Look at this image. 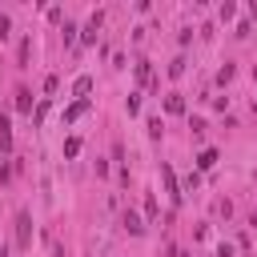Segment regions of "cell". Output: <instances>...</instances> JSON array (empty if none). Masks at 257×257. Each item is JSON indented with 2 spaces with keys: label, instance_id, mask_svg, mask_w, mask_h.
<instances>
[{
  "label": "cell",
  "instance_id": "1",
  "mask_svg": "<svg viewBox=\"0 0 257 257\" xmlns=\"http://www.w3.org/2000/svg\"><path fill=\"white\" fill-rule=\"evenodd\" d=\"M16 245H20V249H28V245H32V217H28L24 209L16 213Z\"/></svg>",
  "mask_w": 257,
  "mask_h": 257
},
{
  "label": "cell",
  "instance_id": "2",
  "mask_svg": "<svg viewBox=\"0 0 257 257\" xmlns=\"http://www.w3.org/2000/svg\"><path fill=\"white\" fill-rule=\"evenodd\" d=\"M161 177H165V189H169V201H173V205H181V197H185V193H181V185H177V173H173L169 165H161Z\"/></svg>",
  "mask_w": 257,
  "mask_h": 257
},
{
  "label": "cell",
  "instance_id": "3",
  "mask_svg": "<svg viewBox=\"0 0 257 257\" xmlns=\"http://www.w3.org/2000/svg\"><path fill=\"white\" fill-rule=\"evenodd\" d=\"M84 112H88V100H72V104L64 108V124H76Z\"/></svg>",
  "mask_w": 257,
  "mask_h": 257
},
{
  "label": "cell",
  "instance_id": "4",
  "mask_svg": "<svg viewBox=\"0 0 257 257\" xmlns=\"http://www.w3.org/2000/svg\"><path fill=\"white\" fill-rule=\"evenodd\" d=\"M72 92H76V100H88V92H92V76H76V80H72Z\"/></svg>",
  "mask_w": 257,
  "mask_h": 257
},
{
  "label": "cell",
  "instance_id": "5",
  "mask_svg": "<svg viewBox=\"0 0 257 257\" xmlns=\"http://www.w3.org/2000/svg\"><path fill=\"white\" fill-rule=\"evenodd\" d=\"M124 229H128L133 237H141V233H145V221H141V217H137L133 209H124Z\"/></svg>",
  "mask_w": 257,
  "mask_h": 257
},
{
  "label": "cell",
  "instance_id": "6",
  "mask_svg": "<svg viewBox=\"0 0 257 257\" xmlns=\"http://www.w3.org/2000/svg\"><path fill=\"white\" fill-rule=\"evenodd\" d=\"M16 108L20 112H32V92L28 88H16Z\"/></svg>",
  "mask_w": 257,
  "mask_h": 257
},
{
  "label": "cell",
  "instance_id": "7",
  "mask_svg": "<svg viewBox=\"0 0 257 257\" xmlns=\"http://www.w3.org/2000/svg\"><path fill=\"white\" fill-rule=\"evenodd\" d=\"M217 165V149H201V157H197V169H213Z\"/></svg>",
  "mask_w": 257,
  "mask_h": 257
},
{
  "label": "cell",
  "instance_id": "8",
  "mask_svg": "<svg viewBox=\"0 0 257 257\" xmlns=\"http://www.w3.org/2000/svg\"><path fill=\"white\" fill-rule=\"evenodd\" d=\"M12 145V124H8V116H0V149H8Z\"/></svg>",
  "mask_w": 257,
  "mask_h": 257
},
{
  "label": "cell",
  "instance_id": "9",
  "mask_svg": "<svg viewBox=\"0 0 257 257\" xmlns=\"http://www.w3.org/2000/svg\"><path fill=\"white\" fill-rule=\"evenodd\" d=\"M137 80H141V84H153V68H149V60L137 64Z\"/></svg>",
  "mask_w": 257,
  "mask_h": 257
},
{
  "label": "cell",
  "instance_id": "10",
  "mask_svg": "<svg viewBox=\"0 0 257 257\" xmlns=\"http://www.w3.org/2000/svg\"><path fill=\"white\" fill-rule=\"evenodd\" d=\"M165 108H169V112H185V100L173 92V96H165Z\"/></svg>",
  "mask_w": 257,
  "mask_h": 257
},
{
  "label": "cell",
  "instance_id": "11",
  "mask_svg": "<svg viewBox=\"0 0 257 257\" xmlns=\"http://www.w3.org/2000/svg\"><path fill=\"white\" fill-rule=\"evenodd\" d=\"M76 153H80V137H68L64 141V157H76Z\"/></svg>",
  "mask_w": 257,
  "mask_h": 257
},
{
  "label": "cell",
  "instance_id": "12",
  "mask_svg": "<svg viewBox=\"0 0 257 257\" xmlns=\"http://www.w3.org/2000/svg\"><path fill=\"white\" fill-rule=\"evenodd\" d=\"M124 108H128V116H137V112H141V96H137V92H133V96H128V104H124Z\"/></svg>",
  "mask_w": 257,
  "mask_h": 257
},
{
  "label": "cell",
  "instance_id": "13",
  "mask_svg": "<svg viewBox=\"0 0 257 257\" xmlns=\"http://www.w3.org/2000/svg\"><path fill=\"white\" fill-rule=\"evenodd\" d=\"M181 72H185V60H181V56H177V60H173V64H169V76H181Z\"/></svg>",
  "mask_w": 257,
  "mask_h": 257
},
{
  "label": "cell",
  "instance_id": "14",
  "mask_svg": "<svg viewBox=\"0 0 257 257\" xmlns=\"http://www.w3.org/2000/svg\"><path fill=\"white\" fill-rule=\"evenodd\" d=\"M149 133H153V137H161V133H165V124H161V116H153V120H149Z\"/></svg>",
  "mask_w": 257,
  "mask_h": 257
}]
</instances>
